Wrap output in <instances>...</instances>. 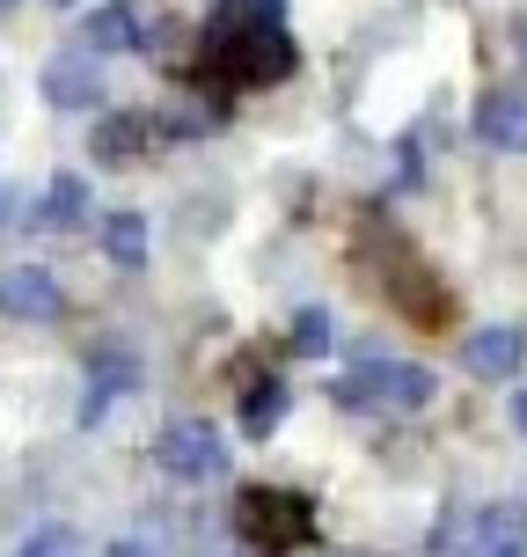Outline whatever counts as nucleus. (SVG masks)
<instances>
[{"instance_id":"obj_15","label":"nucleus","mask_w":527,"mask_h":557,"mask_svg":"<svg viewBox=\"0 0 527 557\" xmlns=\"http://www.w3.org/2000/svg\"><path fill=\"white\" fill-rule=\"evenodd\" d=\"M88 45H96V52H139L147 37H139V15H133V8H125V0H111V8H96V15H88Z\"/></svg>"},{"instance_id":"obj_20","label":"nucleus","mask_w":527,"mask_h":557,"mask_svg":"<svg viewBox=\"0 0 527 557\" xmlns=\"http://www.w3.org/2000/svg\"><path fill=\"white\" fill-rule=\"evenodd\" d=\"M484 557H527V550H520V535H505V543H491Z\"/></svg>"},{"instance_id":"obj_23","label":"nucleus","mask_w":527,"mask_h":557,"mask_svg":"<svg viewBox=\"0 0 527 557\" xmlns=\"http://www.w3.org/2000/svg\"><path fill=\"white\" fill-rule=\"evenodd\" d=\"M0 8H15V0H0Z\"/></svg>"},{"instance_id":"obj_22","label":"nucleus","mask_w":527,"mask_h":557,"mask_svg":"<svg viewBox=\"0 0 527 557\" xmlns=\"http://www.w3.org/2000/svg\"><path fill=\"white\" fill-rule=\"evenodd\" d=\"M520 59H527V15H520Z\"/></svg>"},{"instance_id":"obj_5","label":"nucleus","mask_w":527,"mask_h":557,"mask_svg":"<svg viewBox=\"0 0 527 557\" xmlns=\"http://www.w3.org/2000/svg\"><path fill=\"white\" fill-rule=\"evenodd\" d=\"M125 389H139V360H133V352H96V360H88V389H81L74 425H81V433H96Z\"/></svg>"},{"instance_id":"obj_14","label":"nucleus","mask_w":527,"mask_h":557,"mask_svg":"<svg viewBox=\"0 0 527 557\" xmlns=\"http://www.w3.org/2000/svg\"><path fill=\"white\" fill-rule=\"evenodd\" d=\"M103 250L117 272H147V213H111L103 221Z\"/></svg>"},{"instance_id":"obj_4","label":"nucleus","mask_w":527,"mask_h":557,"mask_svg":"<svg viewBox=\"0 0 527 557\" xmlns=\"http://www.w3.org/2000/svg\"><path fill=\"white\" fill-rule=\"evenodd\" d=\"M154 462H162L176 484H213L227 470V441L213 418H168L154 433Z\"/></svg>"},{"instance_id":"obj_12","label":"nucleus","mask_w":527,"mask_h":557,"mask_svg":"<svg viewBox=\"0 0 527 557\" xmlns=\"http://www.w3.org/2000/svg\"><path fill=\"white\" fill-rule=\"evenodd\" d=\"M286 411H293V389L278 374H256L250 389H242V433L250 441H272L278 425H286Z\"/></svg>"},{"instance_id":"obj_10","label":"nucleus","mask_w":527,"mask_h":557,"mask_svg":"<svg viewBox=\"0 0 527 557\" xmlns=\"http://www.w3.org/2000/svg\"><path fill=\"white\" fill-rule=\"evenodd\" d=\"M147 139H154V117H139V111H111L103 125H96V139H88V154L103 169H133L139 154H147Z\"/></svg>"},{"instance_id":"obj_21","label":"nucleus","mask_w":527,"mask_h":557,"mask_svg":"<svg viewBox=\"0 0 527 557\" xmlns=\"http://www.w3.org/2000/svg\"><path fill=\"white\" fill-rule=\"evenodd\" d=\"M513 425H520V433H527V389L513 396Z\"/></svg>"},{"instance_id":"obj_1","label":"nucleus","mask_w":527,"mask_h":557,"mask_svg":"<svg viewBox=\"0 0 527 557\" xmlns=\"http://www.w3.org/2000/svg\"><path fill=\"white\" fill-rule=\"evenodd\" d=\"M293 66H301V52L278 23H221V37H205V82L213 88H272Z\"/></svg>"},{"instance_id":"obj_2","label":"nucleus","mask_w":527,"mask_h":557,"mask_svg":"<svg viewBox=\"0 0 527 557\" xmlns=\"http://www.w3.org/2000/svg\"><path fill=\"white\" fill-rule=\"evenodd\" d=\"M235 529L256 557H293L315 543V499L308 492H278V484H242L235 492Z\"/></svg>"},{"instance_id":"obj_7","label":"nucleus","mask_w":527,"mask_h":557,"mask_svg":"<svg viewBox=\"0 0 527 557\" xmlns=\"http://www.w3.org/2000/svg\"><path fill=\"white\" fill-rule=\"evenodd\" d=\"M476 139L491 154H527V88H491L476 103Z\"/></svg>"},{"instance_id":"obj_17","label":"nucleus","mask_w":527,"mask_h":557,"mask_svg":"<svg viewBox=\"0 0 527 557\" xmlns=\"http://www.w3.org/2000/svg\"><path fill=\"white\" fill-rule=\"evenodd\" d=\"M15 557H81V535L74 529H37V535H23V543H15Z\"/></svg>"},{"instance_id":"obj_6","label":"nucleus","mask_w":527,"mask_h":557,"mask_svg":"<svg viewBox=\"0 0 527 557\" xmlns=\"http://www.w3.org/2000/svg\"><path fill=\"white\" fill-rule=\"evenodd\" d=\"M66 294H59L52 272H37V264H15V272H0V315H15V323H52Z\"/></svg>"},{"instance_id":"obj_19","label":"nucleus","mask_w":527,"mask_h":557,"mask_svg":"<svg viewBox=\"0 0 527 557\" xmlns=\"http://www.w3.org/2000/svg\"><path fill=\"white\" fill-rule=\"evenodd\" d=\"M111 557H154V550H147L139 535H125V543H111Z\"/></svg>"},{"instance_id":"obj_18","label":"nucleus","mask_w":527,"mask_h":557,"mask_svg":"<svg viewBox=\"0 0 527 557\" xmlns=\"http://www.w3.org/2000/svg\"><path fill=\"white\" fill-rule=\"evenodd\" d=\"M221 23H286V0H213Z\"/></svg>"},{"instance_id":"obj_3","label":"nucleus","mask_w":527,"mask_h":557,"mask_svg":"<svg viewBox=\"0 0 527 557\" xmlns=\"http://www.w3.org/2000/svg\"><path fill=\"white\" fill-rule=\"evenodd\" d=\"M440 389V374L417 360H360L344 382H330V396L344 411H381V418H403V411H425Z\"/></svg>"},{"instance_id":"obj_13","label":"nucleus","mask_w":527,"mask_h":557,"mask_svg":"<svg viewBox=\"0 0 527 557\" xmlns=\"http://www.w3.org/2000/svg\"><path fill=\"white\" fill-rule=\"evenodd\" d=\"M88 221V184L66 169V176H52V191H45V206H37V227H59V235H74V227Z\"/></svg>"},{"instance_id":"obj_9","label":"nucleus","mask_w":527,"mask_h":557,"mask_svg":"<svg viewBox=\"0 0 527 557\" xmlns=\"http://www.w3.org/2000/svg\"><path fill=\"white\" fill-rule=\"evenodd\" d=\"M462 360H469V374H484V382H513L520 360H527V337L513 331V323H484V331H469Z\"/></svg>"},{"instance_id":"obj_16","label":"nucleus","mask_w":527,"mask_h":557,"mask_svg":"<svg viewBox=\"0 0 527 557\" xmlns=\"http://www.w3.org/2000/svg\"><path fill=\"white\" fill-rule=\"evenodd\" d=\"M330 345H337V315L330 308H301L293 315V352L301 360H330Z\"/></svg>"},{"instance_id":"obj_8","label":"nucleus","mask_w":527,"mask_h":557,"mask_svg":"<svg viewBox=\"0 0 527 557\" xmlns=\"http://www.w3.org/2000/svg\"><path fill=\"white\" fill-rule=\"evenodd\" d=\"M45 96H52L59 111H88L96 96H103V74H96V45H74V52H59L45 66Z\"/></svg>"},{"instance_id":"obj_11","label":"nucleus","mask_w":527,"mask_h":557,"mask_svg":"<svg viewBox=\"0 0 527 557\" xmlns=\"http://www.w3.org/2000/svg\"><path fill=\"white\" fill-rule=\"evenodd\" d=\"M389 301L403 308L411 323H447V294L432 286L425 264H396V272H389Z\"/></svg>"}]
</instances>
